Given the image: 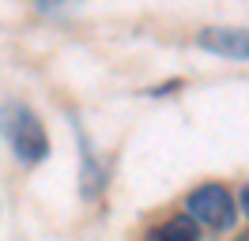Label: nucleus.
<instances>
[{
  "mask_svg": "<svg viewBox=\"0 0 249 241\" xmlns=\"http://www.w3.org/2000/svg\"><path fill=\"white\" fill-rule=\"evenodd\" d=\"M0 136L8 139V147L16 151L19 162L38 166L49 158V136L42 120L27 102H4L0 105Z\"/></svg>",
  "mask_w": 249,
  "mask_h": 241,
  "instance_id": "obj_1",
  "label": "nucleus"
},
{
  "mask_svg": "<svg viewBox=\"0 0 249 241\" xmlns=\"http://www.w3.org/2000/svg\"><path fill=\"white\" fill-rule=\"evenodd\" d=\"M76 136H79V147H83V155H79V162H83V173H79V189H83V196L91 200V196H98L102 192V166L94 162V151H91V143H87V136H83V128H76Z\"/></svg>",
  "mask_w": 249,
  "mask_h": 241,
  "instance_id": "obj_4",
  "label": "nucleus"
},
{
  "mask_svg": "<svg viewBox=\"0 0 249 241\" xmlns=\"http://www.w3.org/2000/svg\"><path fill=\"white\" fill-rule=\"evenodd\" d=\"M242 211H246V219H249V185H246V192H242Z\"/></svg>",
  "mask_w": 249,
  "mask_h": 241,
  "instance_id": "obj_8",
  "label": "nucleus"
},
{
  "mask_svg": "<svg viewBox=\"0 0 249 241\" xmlns=\"http://www.w3.org/2000/svg\"><path fill=\"white\" fill-rule=\"evenodd\" d=\"M196 45L227 60H249V27H204Z\"/></svg>",
  "mask_w": 249,
  "mask_h": 241,
  "instance_id": "obj_3",
  "label": "nucleus"
},
{
  "mask_svg": "<svg viewBox=\"0 0 249 241\" xmlns=\"http://www.w3.org/2000/svg\"><path fill=\"white\" fill-rule=\"evenodd\" d=\"M151 241H200V234H196V223L189 215H174L170 223H162L151 234Z\"/></svg>",
  "mask_w": 249,
  "mask_h": 241,
  "instance_id": "obj_5",
  "label": "nucleus"
},
{
  "mask_svg": "<svg viewBox=\"0 0 249 241\" xmlns=\"http://www.w3.org/2000/svg\"><path fill=\"white\" fill-rule=\"evenodd\" d=\"M185 215L196 226H208V230H231L238 211H234V196L227 185H215L208 181L200 189H193L185 200Z\"/></svg>",
  "mask_w": 249,
  "mask_h": 241,
  "instance_id": "obj_2",
  "label": "nucleus"
},
{
  "mask_svg": "<svg viewBox=\"0 0 249 241\" xmlns=\"http://www.w3.org/2000/svg\"><path fill=\"white\" fill-rule=\"evenodd\" d=\"M61 4H68V0H38V8H61Z\"/></svg>",
  "mask_w": 249,
  "mask_h": 241,
  "instance_id": "obj_7",
  "label": "nucleus"
},
{
  "mask_svg": "<svg viewBox=\"0 0 249 241\" xmlns=\"http://www.w3.org/2000/svg\"><path fill=\"white\" fill-rule=\"evenodd\" d=\"M178 87H181V79H170V83H159V87H151L147 94H151V98H162V94H174Z\"/></svg>",
  "mask_w": 249,
  "mask_h": 241,
  "instance_id": "obj_6",
  "label": "nucleus"
}]
</instances>
